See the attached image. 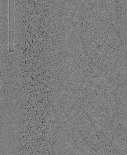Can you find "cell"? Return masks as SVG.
<instances>
[{
	"mask_svg": "<svg viewBox=\"0 0 127 155\" xmlns=\"http://www.w3.org/2000/svg\"><path fill=\"white\" fill-rule=\"evenodd\" d=\"M14 4L13 1L9 3V51L14 49Z\"/></svg>",
	"mask_w": 127,
	"mask_h": 155,
	"instance_id": "1",
	"label": "cell"
}]
</instances>
